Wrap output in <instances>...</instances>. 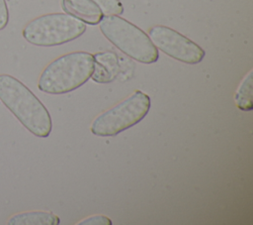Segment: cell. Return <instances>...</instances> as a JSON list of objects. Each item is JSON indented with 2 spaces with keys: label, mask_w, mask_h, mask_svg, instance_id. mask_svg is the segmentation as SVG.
I'll use <instances>...</instances> for the list:
<instances>
[{
  "label": "cell",
  "mask_w": 253,
  "mask_h": 225,
  "mask_svg": "<svg viewBox=\"0 0 253 225\" xmlns=\"http://www.w3.org/2000/svg\"><path fill=\"white\" fill-rule=\"evenodd\" d=\"M0 100L33 135L46 138L52 129L49 112L34 92L18 78L0 74Z\"/></svg>",
  "instance_id": "obj_1"
},
{
  "label": "cell",
  "mask_w": 253,
  "mask_h": 225,
  "mask_svg": "<svg viewBox=\"0 0 253 225\" xmlns=\"http://www.w3.org/2000/svg\"><path fill=\"white\" fill-rule=\"evenodd\" d=\"M94 69V56L87 52H72L63 55L42 71L38 88L47 94L69 93L84 83L92 75Z\"/></svg>",
  "instance_id": "obj_2"
},
{
  "label": "cell",
  "mask_w": 253,
  "mask_h": 225,
  "mask_svg": "<svg viewBox=\"0 0 253 225\" xmlns=\"http://www.w3.org/2000/svg\"><path fill=\"white\" fill-rule=\"evenodd\" d=\"M99 27L110 43L132 59L145 64L158 60V50L149 36L131 22L118 15H105Z\"/></svg>",
  "instance_id": "obj_3"
},
{
  "label": "cell",
  "mask_w": 253,
  "mask_h": 225,
  "mask_svg": "<svg viewBox=\"0 0 253 225\" xmlns=\"http://www.w3.org/2000/svg\"><path fill=\"white\" fill-rule=\"evenodd\" d=\"M86 24L66 13H49L30 21L23 29V38L37 47L60 46L81 37Z\"/></svg>",
  "instance_id": "obj_4"
},
{
  "label": "cell",
  "mask_w": 253,
  "mask_h": 225,
  "mask_svg": "<svg viewBox=\"0 0 253 225\" xmlns=\"http://www.w3.org/2000/svg\"><path fill=\"white\" fill-rule=\"evenodd\" d=\"M150 97L141 90L131 95L97 116L90 127L95 136H116L139 123L149 112Z\"/></svg>",
  "instance_id": "obj_5"
},
{
  "label": "cell",
  "mask_w": 253,
  "mask_h": 225,
  "mask_svg": "<svg viewBox=\"0 0 253 225\" xmlns=\"http://www.w3.org/2000/svg\"><path fill=\"white\" fill-rule=\"evenodd\" d=\"M148 36L157 50L178 61L197 64L206 56L203 48L170 27L153 26L148 30Z\"/></svg>",
  "instance_id": "obj_6"
},
{
  "label": "cell",
  "mask_w": 253,
  "mask_h": 225,
  "mask_svg": "<svg viewBox=\"0 0 253 225\" xmlns=\"http://www.w3.org/2000/svg\"><path fill=\"white\" fill-rule=\"evenodd\" d=\"M61 8L66 14L91 26L99 25L105 16L93 0H61Z\"/></svg>",
  "instance_id": "obj_7"
},
{
  "label": "cell",
  "mask_w": 253,
  "mask_h": 225,
  "mask_svg": "<svg viewBox=\"0 0 253 225\" xmlns=\"http://www.w3.org/2000/svg\"><path fill=\"white\" fill-rule=\"evenodd\" d=\"M94 69L91 75L93 81L97 83L113 82L120 72V62L118 56L113 52H102L93 55Z\"/></svg>",
  "instance_id": "obj_8"
},
{
  "label": "cell",
  "mask_w": 253,
  "mask_h": 225,
  "mask_svg": "<svg viewBox=\"0 0 253 225\" xmlns=\"http://www.w3.org/2000/svg\"><path fill=\"white\" fill-rule=\"evenodd\" d=\"M60 219L49 211H28L9 218V225H58Z\"/></svg>",
  "instance_id": "obj_9"
},
{
  "label": "cell",
  "mask_w": 253,
  "mask_h": 225,
  "mask_svg": "<svg viewBox=\"0 0 253 225\" xmlns=\"http://www.w3.org/2000/svg\"><path fill=\"white\" fill-rule=\"evenodd\" d=\"M252 81H253V72L252 70H250L245 75L238 89L236 90V93L234 96L235 103H236V106L242 111H251L253 108Z\"/></svg>",
  "instance_id": "obj_10"
},
{
  "label": "cell",
  "mask_w": 253,
  "mask_h": 225,
  "mask_svg": "<svg viewBox=\"0 0 253 225\" xmlns=\"http://www.w3.org/2000/svg\"><path fill=\"white\" fill-rule=\"evenodd\" d=\"M103 11L104 15H122L124 6L120 0H93Z\"/></svg>",
  "instance_id": "obj_11"
},
{
  "label": "cell",
  "mask_w": 253,
  "mask_h": 225,
  "mask_svg": "<svg viewBox=\"0 0 253 225\" xmlns=\"http://www.w3.org/2000/svg\"><path fill=\"white\" fill-rule=\"evenodd\" d=\"M80 225H112V220L105 215H93L78 222Z\"/></svg>",
  "instance_id": "obj_12"
},
{
  "label": "cell",
  "mask_w": 253,
  "mask_h": 225,
  "mask_svg": "<svg viewBox=\"0 0 253 225\" xmlns=\"http://www.w3.org/2000/svg\"><path fill=\"white\" fill-rule=\"evenodd\" d=\"M9 22V10L6 0H0V31L5 29Z\"/></svg>",
  "instance_id": "obj_13"
}]
</instances>
